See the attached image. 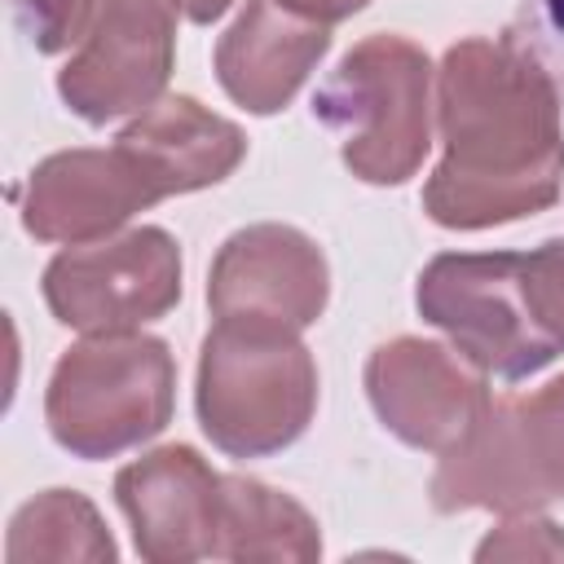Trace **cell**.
I'll list each match as a JSON object with an SVG mask.
<instances>
[{
  "label": "cell",
  "instance_id": "14",
  "mask_svg": "<svg viewBox=\"0 0 564 564\" xmlns=\"http://www.w3.org/2000/svg\"><path fill=\"white\" fill-rule=\"evenodd\" d=\"M115 141L141 163L159 198L216 185L247 154L242 128L212 115L194 97H159Z\"/></svg>",
  "mask_w": 564,
  "mask_h": 564
},
{
  "label": "cell",
  "instance_id": "16",
  "mask_svg": "<svg viewBox=\"0 0 564 564\" xmlns=\"http://www.w3.org/2000/svg\"><path fill=\"white\" fill-rule=\"evenodd\" d=\"M4 560L9 564H35V560H79V564H110L115 560V542L97 516V507L75 494V489H48L40 498H31L13 524H9V542H4Z\"/></svg>",
  "mask_w": 564,
  "mask_h": 564
},
{
  "label": "cell",
  "instance_id": "21",
  "mask_svg": "<svg viewBox=\"0 0 564 564\" xmlns=\"http://www.w3.org/2000/svg\"><path fill=\"white\" fill-rule=\"evenodd\" d=\"M229 4H234V0H185V13H189L194 22H216Z\"/></svg>",
  "mask_w": 564,
  "mask_h": 564
},
{
  "label": "cell",
  "instance_id": "18",
  "mask_svg": "<svg viewBox=\"0 0 564 564\" xmlns=\"http://www.w3.org/2000/svg\"><path fill=\"white\" fill-rule=\"evenodd\" d=\"M524 269H529V291H533L538 317H542L546 335L555 339V348L564 352V238H551L538 251H524Z\"/></svg>",
  "mask_w": 564,
  "mask_h": 564
},
{
  "label": "cell",
  "instance_id": "12",
  "mask_svg": "<svg viewBox=\"0 0 564 564\" xmlns=\"http://www.w3.org/2000/svg\"><path fill=\"white\" fill-rule=\"evenodd\" d=\"M159 203L141 163L115 141L110 150H62L26 176L22 225L44 242L110 238L128 216Z\"/></svg>",
  "mask_w": 564,
  "mask_h": 564
},
{
  "label": "cell",
  "instance_id": "13",
  "mask_svg": "<svg viewBox=\"0 0 564 564\" xmlns=\"http://www.w3.org/2000/svg\"><path fill=\"white\" fill-rule=\"evenodd\" d=\"M330 48V31L278 0H247L216 44L220 88L251 115L282 110Z\"/></svg>",
  "mask_w": 564,
  "mask_h": 564
},
{
  "label": "cell",
  "instance_id": "11",
  "mask_svg": "<svg viewBox=\"0 0 564 564\" xmlns=\"http://www.w3.org/2000/svg\"><path fill=\"white\" fill-rule=\"evenodd\" d=\"M115 498L132 524V542L150 564H189L220 551L225 476L198 449L163 445L115 476Z\"/></svg>",
  "mask_w": 564,
  "mask_h": 564
},
{
  "label": "cell",
  "instance_id": "8",
  "mask_svg": "<svg viewBox=\"0 0 564 564\" xmlns=\"http://www.w3.org/2000/svg\"><path fill=\"white\" fill-rule=\"evenodd\" d=\"M185 0H101L79 53L62 66V101L106 123L159 101L176 57V13Z\"/></svg>",
  "mask_w": 564,
  "mask_h": 564
},
{
  "label": "cell",
  "instance_id": "19",
  "mask_svg": "<svg viewBox=\"0 0 564 564\" xmlns=\"http://www.w3.org/2000/svg\"><path fill=\"white\" fill-rule=\"evenodd\" d=\"M476 560H564V533L551 520H511L476 546Z\"/></svg>",
  "mask_w": 564,
  "mask_h": 564
},
{
  "label": "cell",
  "instance_id": "3",
  "mask_svg": "<svg viewBox=\"0 0 564 564\" xmlns=\"http://www.w3.org/2000/svg\"><path fill=\"white\" fill-rule=\"evenodd\" d=\"M352 176L401 185L432 145V62L405 35H370L344 53L313 97Z\"/></svg>",
  "mask_w": 564,
  "mask_h": 564
},
{
  "label": "cell",
  "instance_id": "5",
  "mask_svg": "<svg viewBox=\"0 0 564 564\" xmlns=\"http://www.w3.org/2000/svg\"><path fill=\"white\" fill-rule=\"evenodd\" d=\"M564 498V375L533 397L489 401L480 423L441 454L432 476L436 511L529 516Z\"/></svg>",
  "mask_w": 564,
  "mask_h": 564
},
{
  "label": "cell",
  "instance_id": "9",
  "mask_svg": "<svg viewBox=\"0 0 564 564\" xmlns=\"http://www.w3.org/2000/svg\"><path fill=\"white\" fill-rule=\"evenodd\" d=\"M366 392L379 423L414 449L445 454L489 410L485 370L432 339H388L366 361Z\"/></svg>",
  "mask_w": 564,
  "mask_h": 564
},
{
  "label": "cell",
  "instance_id": "7",
  "mask_svg": "<svg viewBox=\"0 0 564 564\" xmlns=\"http://www.w3.org/2000/svg\"><path fill=\"white\" fill-rule=\"evenodd\" d=\"M44 300L70 330L110 335L163 317L181 300V247L167 229L141 225L53 256Z\"/></svg>",
  "mask_w": 564,
  "mask_h": 564
},
{
  "label": "cell",
  "instance_id": "20",
  "mask_svg": "<svg viewBox=\"0 0 564 564\" xmlns=\"http://www.w3.org/2000/svg\"><path fill=\"white\" fill-rule=\"evenodd\" d=\"M278 4H286L291 13H300V18L326 26V22H339V18L357 13V9H366L370 0H278Z\"/></svg>",
  "mask_w": 564,
  "mask_h": 564
},
{
  "label": "cell",
  "instance_id": "2",
  "mask_svg": "<svg viewBox=\"0 0 564 564\" xmlns=\"http://www.w3.org/2000/svg\"><path fill=\"white\" fill-rule=\"evenodd\" d=\"M317 410V366L300 330L216 317L198 352V423L234 458L286 449Z\"/></svg>",
  "mask_w": 564,
  "mask_h": 564
},
{
  "label": "cell",
  "instance_id": "15",
  "mask_svg": "<svg viewBox=\"0 0 564 564\" xmlns=\"http://www.w3.org/2000/svg\"><path fill=\"white\" fill-rule=\"evenodd\" d=\"M225 560H317L322 533L317 520L286 494L247 480L225 476V502H220V551Z\"/></svg>",
  "mask_w": 564,
  "mask_h": 564
},
{
  "label": "cell",
  "instance_id": "4",
  "mask_svg": "<svg viewBox=\"0 0 564 564\" xmlns=\"http://www.w3.org/2000/svg\"><path fill=\"white\" fill-rule=\"evenodd\" d=\"M176 401V361L163 339L110 330L93 335L62 352L44 419L62 449L79 458H115L172 419Z\"/></svg>",
  "mask_w": 564,
  "mask_h": 564
},
{
  "label": "cell",
  "instance_id": "10",
  "mask_svg": "<svg viewBox=\"0 0 564 564\" xmlns=\"http://www.w3.org/2000/svg\"><path fill=\"white\" fill-rule=\"evenodd\" d=\"M330 291L322 247L295 225H247L225 238L212 264L207 304L216 317L278 322L304 330L322 317Z\"/></svg>",
  "mask_w": 564,
  "mask_h": 564
},
{
  "label": "cell",
  "instance_id": "17",
  "mask_svg": "<svg viewBox=\"0 0 564 564\" xmlns=\"http://www.w3.org/2000/svg\"><path fill=\"white\" fill-rule=\"evenodd\" d=\"M9 4L40 53H62L88 35L101 0H9Z\"/></svg>",
  "mask_w": 564,
  "mask_h": 564
},
{
  "label": "cell",
  "instance_id": "22",
  "mask_svg": "<svg viewBox=\"0 0 564 564\" xmlns=\"http://www.w3.org/2000/svg\"><path fill=\"white\" fill-rule=\"evenodd\" d=\"M546 4H551V22L564 26V0H546Z\"/></svg>",
  "mask_w": 564,
  "mask_h": 564
},
{
  "label": "cell",
  "instance_id": "1",
  "mask_svg": "<svg viewBox=\"0 0 564 564\" xmlns=\"http://www.w3.org/2000/svg\"><path fill=\"white\" fill-rule=\"evenodd\" d=\"M436 115L445 154L423 189L436 225H507L560 198V93L533 53L507 40H458L436 70Z\"/></svg>",
  "mask_w": 564,
  "mask_h": 564
},
{
  "label": "cell",
  "instance_id": "6",
  "mask_svg": "<svg viewBox=\"0 0 564 564\" xmlns=\"http://www.w3.org/2000/svg\"><path fill=\"white\" fill-rule=\"evenodd\" d=\"M419 313L463 357L502 379H524L560 357L546 335L520 251H445L419 273Z\"/></svg>",
  "mask_w": 564,
  "mask_h": 564
}]
</instances>
